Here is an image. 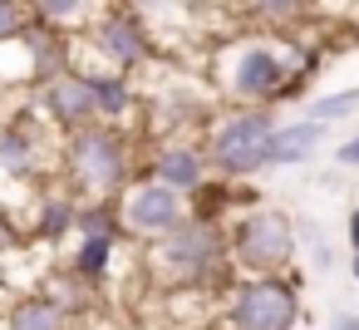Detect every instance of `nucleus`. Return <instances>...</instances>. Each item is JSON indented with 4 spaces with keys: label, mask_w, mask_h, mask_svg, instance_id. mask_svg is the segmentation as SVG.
Wrapping results in <instances>:
<instances>
[{
    "label": "nucleus",
    "mask_w": 359,
    "mask_h": 330,
    "mask_svg": "<svg viewBox=\"0 0 359 330\" xmlns=\"http://www.w3.org/2000/svg\"><path fill=\"white\" fill-rule=\"evenodd\" d=\"M231 266L226 256V227L212 217H192L177 222L168 237H158L148 246V271L168 286H202L212 276H222Z\"/></svg>",
    "instance_id": "f257e3e1"
},
{
    "label": "nucleus",
    "mask_w": 359,
    "mask_h": 330,
    "mask_svg": "<svg viewBox=\"0 0 359 330\" xmlns=\"http://www.w3.org/2000/svg\"><path fill=\"white\" fill-rule=\"evenodd\" d=\"M271 138H276V114L271 109H231L207 128V168L212 178L246 183L271 168Z\"/></svg>",
    "instance_id": "f03ea898"
},
{
    "label": "nucleus",
    "mask_w": 359,
    "mask_h": 330,
    "mask_svg": "<svg viewBox=\"0 0 359 330\" xmlns=\"http://www.w3.org/2000/svg\"><path fill=\"white\" fill-rule=\"evenodd\" d=\"M60 168L69 187H79L89 202H109L128 187V138L109 124H89L65 138Z\"/></svg>",
    "instance_id": "7ed1b4c3"
},
{
    "label": "nucleus",
    "mask_w": 359,
    "mask_h": 330,
    "mask_svg": "<svg viewBox=\"0 0 359 330\" xmlns=\"http://www.w3.org/2000/svg\"><path fill=\"white\" fill-rule=\"evenodd\" d=\"M300 251V227L280 207H251L226 227V256L246 276H280Z\"/></svg>",
    "instance_id": "20e7f679"
},
{
    "label": "nucleus",
    "mask_w": 359,
    "mask_h": 330,
    "mask_svg": "<svg viewBox=\"0 0 359 330\" xmlns=\"http://www.w3.org/2000/svg\"><path fill=\"white\" fill-rule=\"evenodd\" d=\"M290 50L266 40V35H246L226 50V94L236 99V109H271L276 99H290Z\"/></svg>",
    "instance_id": "39448f33"
},
{
    "label": "nucleus",
    "mask_w": 359,
    "mask_h": 330,
    "mask_svg": "<svg viewBox=\"0 0 359 330\" xmlns=\"http://www.w3.org/2000/svg\"><path fill=\"white\" fill-rule=\"evenodd\" d=\"M300 291L290 276H241L226 296V330H295Z\"/></svg>",
    "instance_id": "423d86ee"
},
{
    "label": "nucleus",
    "mask_w": 359,
    "mask_h": 330,
    "mask_svg": "<svg viewBox=\"0 0 359 330\" xmlns=\"http://www.w3.org/2000/svg\"><path fill=\"white\" fill-rule=\"evenodd\" d=\"M114 212H118V232L158 242V237H168L177 222H187V197H177L172 187H163V183H153V178H138V183H128V187L114 197Z\"/></svg>",
    "instance_id": "0eeeda50"
},
{
    "label": "nucleus",
    "mask_w": 359,
    "mask_h": 330,
    "mask_svg": "<svg viewBox=\"0 0 359 330\" xmlns=\"http://www.w3.org/2000/svg\"><path fill=\"white\" fill-rule=\"evenodd\" d=\"M84 35H89L94 55H99L109 70H118V74H133V70H143V65L153 60V30H148V20H138L128 6H109L104 15H94Z\"/></svg>",
    "instance_id": "6e6552de"
},
{
    "label": "nucleus",
    "mask_w": 359,
    "mask_h": 330,
    "mask_svg": "<svg viewBox=\"0 0 359 330\" xmlns=\"http://www.w3.org/2000/svg\"><path fill=\"white\" fill-rule=\"evenodd\" d=\"M35 114L45 119V128L55 124L65 138H69V133H79V128H89V124H94V99H89L84 74H79V70H69V74L45 79V84H40V94H35Z\"/></svg>",
    "instance_id": "1a4fd4ad"
},
{
    "label": "nucleus",
    "mask_w": 359,
    "mask_h": 330,
    "mask_svg": "<svg viewBox=\"0 0 359 330\" xmlns=\"http://www.w3.org/2000/svg\"><path fill=\"white\" fill-rule=\"evenodd\" d=\"M143 178L172 187L177 197H192V192H202V187L212 183V168H207L202 143H163L158 158H153V168H148Z\"/></svg>",
    "instance_id": "9d476101"
},
{
    "label": "nucleus",
    "mask_w": 359,
    "mask_h": 330,
    "mask_svg": "<svg viewBox=\"0 0 359 330\" xmlns=\"http://www.w3.org/2000/svg\"><path fill=\"white\" fill-rule=\"evenodd\" d=\"M79 74H84V84H89V99H94V124L118 128V124L133 114V104H138L133 79L118 74V70H79Z\"/></svg>",
    "instance_id": "9b49d317"
},
{
    "label": "nucleus",
    "mask_w": 359,
    "mask_h": 330,
    "mask_svg": "<svg viewBox=\"0 0 359 330\" xmlns=\"http://www.w3.org/2000/svg\"><path fill=\"white\" fill-rule=\"evenodd\" d=\"M45 128L25 124V119H11L0 128V178H30L40 173V158H45Z\"/></svg>",
    "instance_id": "f8f14e48"
},
{
    "label": "nucleus",
    "mask_w": 359,
    "mask_h": 330,
    "mask_svg": "<svg viewBox=\"0 0 359 330\" xmlns=\"http://www.w3.org/2000/svg\"><path fill=\"white\" fill-rule=\"evenodd\" d=\"M0 330H69V310L50 291H30V296H15L6 305Z\"/></svg>",
    "instance_id": "ddd939ff"
},
{
    "label": "nucleus",
    "mask_w": 359,
    "mask_h": 330,
    "mask_svg": "<svg viewBox=\"0 0 359 330\" xmlns=\"http://www.w3.org/2000/svg\"><path fill=\"white\" fill-rule=\"evenodd\" d=\"M320 138H325V124H310V119L276 124V138H271V168H295V163L315 158Z\"/></svg>",
    "instance_id": "4468645a"
},
{
    "label": "nucleus",
    "mask_w": 359,
    "mask_h": 330,
    "mask_svg": "<svg viewBox=\"0 0 359 330\" xmlns=\"http://www.w3.org/2000/svg\"><path fill=\"white\" fill-rule=\"evenodd\" d=\"M114 251H118V237H79V246H74V256H69L74 281H84V286L104 281L109 266H114Z\"/></svg>",
    "instance_id": "2eb2a0df"
},
{
    "label": "nucleus",
    "mask_w": 359,
    "mask_h": 330,
    "mask_svg": "<svg viewBox=\"0 0 359 330\" xmlns=\"http://www.w3.org/2000/svg\"><path fill=\"white\" fill-rule=\"evenodd\" d=\"M74 212H79V202L69 192H50L40 202V212H35V237L40 242H65L74 232Z\"/></svg>",
    "instance_id": "dca6fc26"
},
{
    "label": "nucleus",
    "mask_w": 359,
    "mask_h": 330,
    "mask_svg": "<svg viewBox=\"0 0 359 330\" xmlns=\"http://www.w3.org/2000/svg\"><path fill=\"white\" fill-rule=\"evenodd\" d=\"M35 20L40 25H50V30H89V20H94V0H35Z\"/></svg>",
    "instance_id": "f3484780"
},
{
    "label": "nucleus",
    "mask_w": 359,
    "mask_h": 330,
    "mask_svg": "<svg viewBox=\"0 0 359 330\" xmlns=\"http://www.w3.org/2000/svg\"><path fill=\"white\" fill-rule=\"evenodd\" d=\"M236 11L251 15L261 30H285L300 15H310V0H236Z\"/></svg>",
    "instance_id": "a211bd4d"
},
{
    "label": "nucleus",
    "mask_w": 359,
    "mask_h": 330,
    "mask_svg": "<svg viewBox=\"0 0 359 330\" xmlns=\"http://www.w3.org/2000/svg\"><path fill=\"white\" fill-rule=\"evenodd\" d=\"M354 114H359V84L334 89V94H320V99H310V109H305L310 124H339V119H354Z\"/></svg>",
    "instance_id": "6ab92c4d"
},
{
    "label": "nucleus",
    "mask_w": 359,
    "mask_h": 330,
    "mask_svg": "<svg viewBox=\"0 0 359 330\" xmlns=\"http://www.w3.org/2000/svg\"><path fill=\"white\" fill-rule=\"evenodd\" d=\"M30 20H35L30 0H0V45H15L30 30Z\"/></svg>",
    "instance_id": "aec40b11"
},
{
    "label": "nucleus",
    "mask_w": 359,
    "mask_h": 330,
    "mask_svg": "<svg viewBox=\"0 0 359 330\" xmlns=\"http://www.w3.org/2000/svg\"><path fill=\"white\" fill-rule=\"evenodd\" d=\"M118 6H128L138 20H153V15H168V11L177 6V0H118Z\"/></svg>",
    "instance_id": "412c9836"
},
{
    "label": "nucleus",
    "mask_w": 359,
    "mask_h": 330,
    "mask_svg": "<svg viewBox=\"0 0 359 330\" xmlns=\"http://www.w3.org/2000/svg\"><path fill=\"white\" fill-rule=\"evenodd\" d=\"M334 163H339V168H359V133H349V138L334 148Z\"/></svg>",
    "instance_id": "4be33fe9"
},
{
    "label": "nucleus",
    "mask_w": 359,
    "mask_h": 330,
    "mask_svg": "<svg viewBox=\"0 0 359 330\" xmlns=\"http://www.w3.org/2000/svg\"><path fill=\"white\" fill-rule=\"evenodd\" d=\"M330 330H359V315H354V310H339V315L330 320Z\"/></svg>",
    "instance_id": "5701e85b"
},
{
    "label": "nucleus",
    "mask_w": 359,
    "mask_h": 330,
    "mask_svg": "<svg viewBox=\"0 0 359 330\" xmlns=\"http://www.w3.org/2000/svg\"><path fill=\"white\" fill-rule=\"evenodd\" d=\"M344 227H349V251H359V207H349V222Z\"/></svg>",
    "instance_id": "b1692460"
},
{
    "label": "nucleus",
    "mask_w": 359,
    "mask_h": 330,
    "mask_svg": "<svg viewBox=\"0 0 359 330\" xmlns=\"http://www.w3.org/2000/svg\"><path fill=\"white\" fill-rule=\"evenodd\" d=\"M11 237H15V232H11L6 222H0V246H11Z\"/></svg>",
    "instance_id": "393cba45"
},
{
    "label": "nucleus",
    "mask_w": 359,
    "mask_h": 330,
    "mask_svg": "<svg viewBox=\"0 0 359 330\" xmlns=\"http://www.w3.org/2000/svg\"><path fill=\"white\" fill-rule=\"evenodd\" d=\"M349 271H354V276H359V251H354V261H349Z\"/></svg>",
    "instance_id": "a878e982"
},
{
    "label": "nucleus",
    "mask_w": 359,
    "mask_h": 330,
    "mask_svg": "<svg viewBox=\"0 0 359 330\" xmlns=\"http://www.w3.org/2000/svg\"><path fill=\"white\" fill-rule=\"evenodd\" d=\"M109 6H118V0H109Z\"/></svg>",
    "instance_id": "bb28decb"
}]
</instances>
